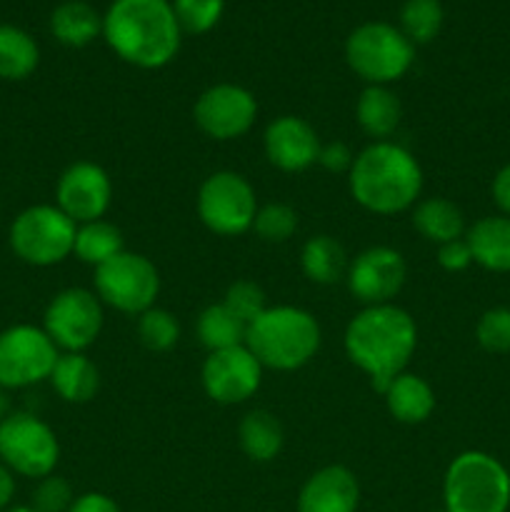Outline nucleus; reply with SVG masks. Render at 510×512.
<instances>
[{
	"mask_svg": "<svg viewBox=\"0 0 510 512\" xmlns=\"http://www.w3.org/2000/svg\"><path fill=\"white\" fill-rule=\"evenodd\" d=\"M405 260L398 250L375 245L363 250L353 263L348 265V290L355 300L368 308V305H385L400 293L405 283Z\"/></svg>",
	"mask_w": 510,
	"mask_h": 512,
	"instance_id": "16",
	"label": "nucleus"
},
{
	"mask_svg": "<svg viewBox=\"0 0 510 512\" xmlns=\"http://www.w3.org/2000/svg\"><path fill=\"white\" fill-rule=\"evenodd\" d=\"M418 348V328L408 310L393 303L368 305L345 330V353L355 368L363 370L378 393H385L393 378Z\"/></svg>",
	"mask_w": 510,
	"mask_h": 512,
	"instance_id": "1",
	"label": "nucleus"
},
{
	"mask_svg": "<svg viewBox=\"0 0 510 512\" xmlns=\"http://www.w3.org/2000/svg\"><path fill=\"white\" fill-rule=\"evenodd\" d=\"M438 263L443 270H450V273H460V270L468 268L473 263V255H470L468 243L465 238L450 240V243H443L438 248Z\"/></svg>",
	"mask_w": 510,
	"mask_h": 512,
	"instance_id": "37",
	"label": "nucleus"
},
{
	"mask_svg": "<svg viewBox=\"0 0 510 512\" xmlns=\"http://www.w3.org/2000/svg\"><path fill=\"white\" fill-rule=\"evenodd\" d=\"M353 153H350V148L345 143H340V140H333V143L328 145H320V153H318V163L323 165L325 170H330V173H345L350 168H353Z\"/></svg>",
	"mask_w": 510,
	"mask_h": 512,
	"instance_id": "38",
	"label": "nucleus"
},
{
	"mask_svg": "<svg viewBox=\"0 0 510 512\" xmlns=\"http://www.w3.org/2000/svg\"><path fill=\"white\" fill-rule=\"evenodd\" d=\"M173 13L180 30L190 35H203L220 23L225 0H173Z\"/></svg>",
	"mask_w": 510,
	"mask_h": 512,
	"instance_id": "32",
	"label": "nucleus"
},
{
	"mask_svg": "<svg viewBox=\"0 0 510 512\" xmlns=\"http://www.w3.org/2000/svg\"><path fill=\"white\" fill-rule=\"evenodd\" d=\"M443 28L440 0H405L400 10V33L413 45H425Z\"/></svg>",
	"mask_w": 510,
	"mask_h": 512,
	"instance_id": "30",
	"label": "nucleus"
},
{
	"mask_svg": "<svg viewBox=\"0 0 510 512\" xmlns=\"http://www.w3.org/2000/svg\"><path fill=\"white\" fill-rule=\"evenodd\" d=\"M223 305L235 315V318L243 320L245 325L253 323L260 313H263L268 305H265V293L258 283L253 280H235L228 290H225Z\"/></svg>",
	"mask_w": 510,
	"mask_h": 512,
	"instance_id": "35",
	"label": "nucleus"
},
{
	"mask_svg": "<svg viewBox=\"0 0 510 512\" xmlns=\"http://www.w3.org/2000/svg\"><path fill=\"white\" fill-rule=\"evenodd\" d=\"M58 348L38 325H10L0 333V388L23 390L50 380Z\"/></svg>",
	"mask_w": 510,
	"mask_h": 512,
	"instance_id": "11",
	"label": "nucleus"
},
{
	"mask_svg": "<svg viewBox=\"0 0 510 512\" xmlns=\"http://www.w3.org/2000/svg\"><path fill=\"white\" fill-rule=\"evenodd\" d=\"M253 230L265 243H285L298 230V213L285 203H268L255 213Z\"/></svg>",
	"mask_w": 510,
	"mask_h": 512,
	"instance_id": "33",
	"label": "nucleus"
},
{
	"mask_svg": "<svg viewBox=\"0 0 510 512\" xmlns=\"http://www.w3.org/2000/svg\"><path fill=\"white\" fill-rule=\"evenodd\" d=\"M50 385L65 403H88L100 388V373L85 353H60Z\"/></svg>",
	"mask_w": 510,
	"mask_h": 512,
	"instance_id": "21",
	"label": "nucleus"
},
{
	"mask_svg": "<svg viewBox=\"0 0 510 512\" xmlns=\"http://www.w3.org/2000/svg\"><path fill=\"white\" fill-rule=\"evenodd\" d=\"M478 345L488 353H510V308H490L475 325Z\"/></svg>",
	"mask_w": 510,
	"mask_h": 512,
	"instance_id": "34",
	"label": "nucleus"
},
{
	"mask_svg": "<svg viewBox=\"0 0 510 512\" xmlns=\"http://www.w3.org/2000/svg\"><path fill=\"white\" fill-rule=\"evenodd\" d=\"M95 290L100 303L128 315H140L153 308L160 293L158 268L145 255L118 253L95 268Z\"/></svg>",
	"mask_w": 510,
	"mask_h": 512,
	"instance_id": "10",
	"label": "nucleus"
},
{
	"mask_svg": "<svg viewBox=\"0 0 510 512\" xmlns=\"http://www.w3.org/2000/svg\"><path fill=\"white\" fill-rule=\"evenodd\" d=\"M255 213H258L255 190L243 175L233 170H218L200 185L198 215L210 233L225 238L248 233L253 230Z\"/></svg>",
	"mask_w": 510,
	"mask_h": 512,
	"instance_id": "9",
	"label": "nucleus"
},
{
	"mask_svg": "<svg viewBox=\"0 0 510 512\" xmlns=\"http://www.w3.org/2000/svg\"><path fill=\"white\" fill-rule=\"evenodd\" d=\"M203 388L220 405H238L253 398L263 380V365L245 345L215 350L203 363Z\"/></svg>",
	"mask_w": 510,
	"mask_h": 512,
	"instance_id": "14",
	"label": "nucleus"
},
{
	"mask_svg": "<svg viewBox=\"0 0 510 512\" xmlns=\"http://www.w3.org/2000/svg\"><path fill=\"white\" fill-rule=\"evenodd\" d=\"M265 155L285 173H300L318 163L320 140L313 125L295 115H280L265 128Z\"/></svg>",
	"mask_w": 510,
	"mask_h": 512,
	"instance_id": "17",
	"label": "nucleus"
},
{
	"mask_svg": "<svg viewBox=\"0 0 510 512\" xmlns=\"http://www.w3.org/2000/svg\"><path fill=\"white\" fill-rule=\"evenodd\" d=\"M68 512H120L113 498L103 493H85L80 498L73 500Z\"/></svg>",
	"mask_w": 510,
	"mask_h": 512,
	"instance_id": "39",
	"label": "nucleus"
},
{
	"mask_svg": "<svg viewBox=\"0 0 510 512\" xmlns=\"http://www.w3.org/2000/svg\"><path fill=\"white\" fill-rule=\"evenodd\" d=\"M180 30L170 0H113L103 15V38L135 68H163L178 55Z\"/></svg>",
	"mask_w": 510,
	"mask_h": 512,
	"instance_id": "2",
	"label": "nucleus"
},
{
	"mask_svg": "<svg viewBox=\"0 0 510 512\" xmlns=\"http://www.w3.org/2000/svg\"><path fill=\"white\" fill-rule=\"evenodd\" d=\"M413 228L430 243H450V240L465 238L463 210L448 198L420 200L413 208Z\"/></svg>",
	"mask_w": 510,
	"mask_h": 512,
	"instance_id": "24",
	"label": "nucleus"
},
{
	"mask_svg": "<svg viewBox=\"0 0 510 512\" xmlns=\"http://www.w3.org/2000/svg\"><path fill=\"white\" fill-rule=\"evenodd\" d=\"M195 125L213 140H235L253 128L258 103L243 85L218 83L205 90L193 108Z\"/></svg>",
	"mask_w": 510,
	"mask_h": 512,
	"instance_id": "13",
	"label": "nucleus"
},
{
	"mask_svg": "<svg viewBox=\"0 0 510 512\" xmlns=\"http://www.w3.org/2000/svg\"><path fill=\"white\" fill-rule=\"evenodd\" d=\"M245 333H248V325L235 318L223 303L208 305L198 315V338L210 353L245 345Z\"/></svg>",
	"mask_w": 510,
	"mask_h": 512,
	"instance_id": "29",
	"label": "nucleus"
},
{
	"mask_svg": "<svg viewBox=\"0 0 510 512\" xmlns=\"http://www.w3.org/2000/svg\"><path fill=\"white\" fill-rule=\"evenodd\" d=\"M78 225L58 205H30L10 225V248L23 263L50 268L73 255Z\"/></svg>",
	"mask_w": 510,
	"mask_h": 512,
	"instance_id": "7",
	"label": "nucleus"
},
{
	"mask_svg": "<svg viewBox=\"0 0 510 512\" xmlns=\"http://www.w3.org/2000/svg\"><path fill=\"white\" fill-rule=\"evenodd\" d=\"M13 498H15V475L0 463V512L10 508Z\"/></svg>",
	"mask_w": 510,
	"mask_h": 512,
	"instance_id": "41",
	"label": "nucleus"
},
{
	"mask_svg": "<svg viewBox=\"0 0 510 512\" xmlns=\"http://www.w3.org/2000/svg\"><path fill=\"white\" fill-rule=\"evenodd\" d=\"M50 33L68 48H85L103 33V18L85 0H65L50 15Z\"/></svg>",
	"mask_w": 510,
	"mask_h": 512,
	"instance_id": "22",
	"label": "nucleus"
},
{
	"mask_svg": "<svg viewBox=\"0 0 510 512\" xmlns=\"http://www.w3.org/2000/svg\"><path fill=\"white\" fill-rule=\"evenodd\" d=\"M40 63V48L28 30L0 23V80H25Z\"/></svg>",
	"mask_w": 510,
	"mask_h": 512,
	"instance_id": "26",
	"label": "nucleus"
},
{
	"mask_svg": "<svg viewBox=\"0 0 510 512\" xmlns=\"http://www.w3.org/2000/svg\"><path fill=\"white\" fill-rule=\"evenodd\" d=\"M438 512H448V510H445V508H443V510H438Z\"/></svg>",
	"mask_w": 510,
	"mask_h": 512,
	"instance_id": "44",
	"label": "nucleus"
},
{
	"mask_svg": "<svg viewBox=\"0 0 510 512\" xmlns=\"http://www.w3.org/2000/svg\"><path fill=\"white\" fill-rule=\"evenodd\" d=\"M238 440L243 453L248 455L253 463H270L278 458L283 450V425L278 423L273 413L268 410H250L238 428Z\"/></svg>",
	"mask_w": 510,
	"mask_h": 512,
	"instance_id": "25",
	"label": "nucleus"
},
{
	"mask_svg": "<svg viewBox=\"0 0 510 512\" xmlns=\"http://www.w3.org/2000/svg\"><path fill=\"white\" fill-rule=\"evenodd\" d=\"M345 60L368 85H388L408 73L415 60V45L395 25L373 20L348 35Z\"/></svg>",
	"mask_w": 510,
	"mask_h": 512,
	"instance_id": "6",
	"label": "nucleus"
},
{
	"mask_svg": "<svg viewBox=\"0 0 510 512\" xmlns=\"http://www.w3.org/2000/svg\"><path fill=\"white\" fill-rule=\"evenodd\" d=\"M73 500L75 495L68 480L60 478V475H45L35 485L30 508H35L38 512H68Z\"/></svg>",
	"mask_w": 510,
	"mask_h": 512,
	"instance_id": "36",
	"label": "nucleus"
},
{
	"mask_svg": "<svg viewBox=\"0 0 510 512\" xmlns=\"http://www.w3.org/2000/svg\"><path fill=\"white\" fill-rule=\"evenodd\" d=\"M58 460V438L38 415L10 413L0 423V463L13 475L40 480L53 475Z\"/></svg>",
	"mask_w": 510,
	"mask_h": 512,
	"instance_id": "8",
	"label": "nucleus"
},
{
	"mask_svg": "<svg viewBox=\"0 0 510 512\" xmlns=\"http://www.w3.org/2000/svg\"><path fill=\"white\" fill-rule=\"evenodd\" d=\"M5 512H38V510L30 508V505H15V508H8Z\"/></svg>",
	"mask_w": 510,
	"mask_h": 512,
	"instance_id": "43",
	"label": "nucleus"
},
{
	"mask_svg": "<svg viewBox=\"0 0 510 512\" xmlns=\"http://www.w3.org/2000/svg\"><path fill=\"white\" fill-rule=\"evenodd\" d=\"M43 330L58 350L83 353L98 340L103 330L100 298H95V293L85 288L60 290L45 308Z\"/></svg>",
	"mask_w": 510,
	"mask_h": 512,
	"instance_id": "12",
	"label": "nucleus"
},
{
	"mask_svg": "<svg viewBox=\"0 0 510 512\" xmlns=\"http://www.w3.org/2000/svg\"><path fill=\"white\" fill-rule=\"evenodd\" d=\"M10 415V398H8V390L0 388V423Z\"/></svg>",
	"mask_w": 510,
	"mask_h": 512,
	"instance_id": "42",
	"label": "nucleus"
},
{
	"mask_svg": "<svg viewBox=\"0 0 510 512\" xmlns=\"http://www.w3.org/2000/svg\"><path fill=\"white\" fill-rule=\"evenodd\" d=\"M355 118L360 128L375 140H388L398 130L403 108H400L398 95L385 85H368L360 93L358 105H355Z\"/></svg>",
	"mask_w": 510,
	"mask_h": 512,
	"instance_id": "23",
	"label": "nucleus"
},
{
	"mask_svg": "<svg viewBox=\"0 0 510 512\" xmlns=\"http://www.w3.org/2000/svg\"><path fill=\"white\" fill-rule=\"evenodd\" d=\"M305 278L318 285H335L348 275V255L345 248L330 235H315L303 245L300 253Z\"/></svg>",
	"mask_w": 510,
	"mask_h": 512,
	"instance_id": "27",
	"label": "nucleus"
},
{
	"mask_svg": "<svg viewBox=\"0 0 510 512\" xmlns=\"http://www.w3.org/2000/svg\"><path fill=\"white\" fill-rule=\"evenodd\" d=\"M355 203L378 215H395L413 208L423 190V170L418 160L390 140H375L355 155L348 173Z\"/></svg>",
	"mask_w": 510,
	"mask_h": 512,
	"instance_id": "3",
	"label": "nucleus"
},
{
	"mask_svg": "<svg viewBox=\"0 0 510 512\" xmlns=\"http://www.w3.org/2000/svg\"><path fill=\"white\" fill-rule=\"evenodd\" d=\"M245 348L263 368L298 370L320 348V325L308 310L295 305L265 308L245 333Z\"/></svg>",
	"mask_w": 510,
	"mask_h": 512,
	"instance_id": "4",
	"label": "nucleus"
},
{
	"mask_svg": "<svg viewBox=\"0 0 510 512\" xmlns=\"http://www.w3.org/2000/svg\"><path fill=\"white\" fill-rule=\"evenodd\" d=\"M360 485L345 465H328L310 475L298 495V512H358Z\"/></svg>",
	"mask_w": 510,
	"mask_h": 512,
	"instance_id": "18",
	"label": "nucleus"
},
{
	"mask_svg": "<svg viewBox=\"0 0 510 512\" xmlns=\"http://www.w3.org/2000/svg\"><path fill=\"white\" fill-rule=\"evenodd\" d=\"M493 200L500 208V215L510 218V163L495 173L493 178Z\"/></svg>",
	"mask_w": 510,
	"mask_h": 512,
	"instance_id": "40",
	"label": "nucleus"
},
{
	"mask_svg": "<svg viewBox=\"0 0 510 512\" xmlns=\"http://www.w3.org/2000/svg\"><path fill=\"white\" fill-rule=\"evenodd\" d=\"M110 200H113V183L108 173L90 160L68 165L55 185V205L75 225L103 218L110 208Z\"/></svg>",
	"mask_w": 510,
	"mask_h": 512,
	"instance_id": "15",
	"label": "nucleus"
},
{
	"mask_svg": "<svg viewBox=\"0 0 510 512\" xmlns=\"http://www.w3.org/2000/svg\"><path fill=\"white\" fill-rule=\"evenodd\" d=\"M443 503L448 512H508V468L483 450H465L445 470Z\"/></svg>",
	"mask_w": 510,
	"mask_h": 512,
	"instance_id": "5",
	"label": "nucleus"
},
{
	"mask_svg": "<svg viewBox=\"0 0 510 512\" xmlns=\"http://www.w3.org/2000/svg\"><path fill=\"white\" fill-rule=\"evenodd\" d=\"M385 405L398 423L418 425L435 410V393L420 375L400 373L385 388Z\"/></svg>",
	"mask_w": 510,
	"mask_h": 512,
	"instance_id": "20",
	"label": "nucleus"
},
{
	"mask_svg": "<svg viewBox=\"0 0 510 512\" xmlns=\"http://www.w3.org/2000/svg\"><path fill=\"white\" fill-rule=\"evenodd\" d=\"M473 263L490 273H510V218L508 215H488L465 230Z\"/></svg>",
	"mask_w": 510,
	"mask_h": 512,
	"instance_id": "19",
	"label": "nucleus"
},
{
	"mask_svg": "<svg viewBox=\"0 0 510 512\" xmlns=\"http://www.w3.org/2000/svg\"><path fill=\"white\" fill-rule=\"evenodd\" d=\"M138 338L153 353H165L180 338V325L173 313L163 308H148L138 315Z\"/></svg>",
	"mask_w": 510,
	"mask_h": 512,
	"instance_id": "31",
	"label": "nucleus"
},
{
	"mask_svg": "<svg viewBox=\"0 0 510 512\" xmlns=\"http://www.w3.org/2000/svg\"><path fill=\"white\" fill-rule=\"evenodd\" d=\"M123 250V233L113 223H108V220L100 218L93 220V223L78 225L73 255L83 260V263L100 268V265L108 263L110 258H115Z\"/></svg>",
	"mask_w": 510,
	"mask_h": 512,
	"instance_id": "28",
	"label": "nucleus"
}]
</instances>
